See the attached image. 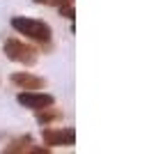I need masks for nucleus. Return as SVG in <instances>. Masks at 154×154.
I'll return each mask as SVG.
<instances>
[{
    "instance_id": "f257e3e1",
    "label": "nucleus",
    "mask_w": 154,
    "mask_h": 154,
    "mask_svg": "<svg viewBox=\"0 0 154 154\" xmlns=\"http://www.w3.org/2000/svg\"><path fill=\"white\" fill-rule=\"evenodd\" d=\"M12 28L16 32H21L23 37L32 39L35 44H51L53 32L51 26L42 19H32V16H14L12 19Z\"/></svg>"
},
{
    "instance_id": "f03ea898",
    "label": "nucleus",
    "mask_w": 154,
    "mask_h": 154,
    "mask_svg": "<svg viewBox=\"0 0 154 154\" xmlns=\"http://www.w3.org/2000/svg\"><path fill=\"white\" fill-rule=\"evenodd\" d=\"M2 51H5V55L12 60V62H21V64H26V67L35 64L37 58H39L37 46L26 44V42H21V39H16V37H7L5 44H2Z\"/></svg>"
},
{
    "instance_id": "7ed1b4c3",
    "label": "nucleus",
    "mask_w": 154,
    "mask_h": 154,
    "mask_svg": "<svg viewBox=\"0 0 154 154\" xmlns=\"http://www.w3.org/2000/svg\"><path fill=\"white\" fill-rule=\"evenodd\" d=\"M16 101H19L23 108L42 110V108H46V106H53V103H55V97L46 94V92H39V90H23L21 94H16Z\"/></svg>"
},
{
    "instance_id": "20e7f679",
    "label": "nucleus",
    "mask_w": 154,
    "mask_h": 154,
    "mask_svg": "<svg viewBox=\"0 0 154 154\" xmlns=\"http://www.w3.org/2000/svg\"><path fill=\"white\" fill-rule=\"evenodd\" d=\"M42 138H44L46 147H69L76 143V131L74 129H48L46 127L42 131Z\"/></svg>"
},
{
    "instance_id": "39448f33",
    "label": "nucleus",
    "mask_w": 154,
    "mask_h": 154,
    "mask_svg": "<svg viewBox=\"0 0 154 154\" xmlns=\"http://www.w3.org/2000/svg\"><path fill=\"white\" fill-rule=\"evenodd\" d=\"M9 81L21 90H42L46 85V78L37 76V74H30V71H14L9 76Z\"/></svg>"
},
{
    "instance_id": "423d86ee",
    "label": "nucleus",
    "mask_w": 154,
    "mask_h": 154,
    "mask_svg": "<svg viewBox=\"0 0 154 154\" xmlns=\"http://www.w3.org/2000/svg\"><path fill=\"white\" fill-rule=\"evenodd\" d=\"M32 136L30 134H23V136H19V138H14V140H9L5 145V147H2V152H7V154H21V152H28V149H30V145H32Z\"/></svg>"
},
{
    "instance_id": "0eeeda50",
    "label": "nucleus",
    "mask_w": 154,
    "mask_h": 154,
    "mask_svg": "<svg viewBox=\"0 0 154 154\" xmlns=\"http://www.w3.org/2000/svg\"><path fill=\"white\" fill-rule=\"evenodd\" d=\"M35 113H37V122L42 124V127H48V124L58 122L60 117H62V113H60V110H55L53 106H46V108L35 110Z\"/></svg>"
},
{
    "instance_id": "6e6552de",
    "label": "nucleus",
    "mask_w": 154,
    "mask_h": 154,
    "mask_svg": "<svg viewBox=\"0 0 154 154\" xmlns=\"http://www.w3.org/2000/svg\"><path fill=\"white\" fill-rule=\"evenodd\" d=\"M58 12H60V16H64V19L74 21V0H71V2H64V5H60V7H58Z\"/></svg>"
},
{
    "instance_id": "1a4fd4ad",
    "label": "nucleus",
    "mask_w": 154,
    "mask_h": 154,
    "mask_svg": "<svg viewBox=\"0 0 154 154\" xmlns=\"http://www.w3.org/2000/svg\"><path fill=\"white\" fill-rule=\"evenodd\" d=\"M37 5H48V7H60L64 2H71V0H35Z\"/></svg>"
},
{
    "instance_id": "9d476101",
    "label": "nucleus",
    "mask_w": 154,
    "mask_h": 154,
    "mask_svg": "<svg viewBox=\"0 0 154 154\" xmlns=\"http://www.w3.org/2000/svg\"><path fill=\"white\" fill-rule=\"evenodd\" d=\"M0 138H2V134H0Z\"/></svg>"
}]
</instances>
